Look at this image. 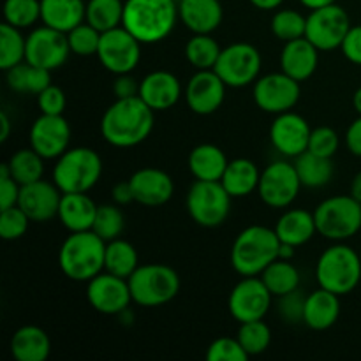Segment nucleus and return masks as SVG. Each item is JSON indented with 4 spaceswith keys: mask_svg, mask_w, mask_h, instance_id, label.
Returning a JSON list of instances; mask_svg holds the SVG:
<instances>
[{
    "mask_svg": "<svg viewBox=\"0 0 361 361\" xmlns=\"http://www.w3.org/2000/svg\"><path fill=\"white\" fill-rule=\"evenodd\" d=\"M155 126V111L140 97L116 99L104 111L101 134L111 147L130 148L143 143Z\"/></svg>",
    "mask_w": 361,
    "mask_h": 361,
    "instance_id": "nucleus-1",
    "label": "nucleus"
},
{
    "mask_svg": "<svg viewBox=\"0 0 361 361\" xmlns=\"http://www.w3.org/2000/svg\"><path fill=\"white\" fill-rule=\"evenodd\" d=\"M178 16L176 0H126L122 27L141 44L164 41L175 30Z\"/></svg>",
    "mask_w": 361,
    "mask_h": 361,
    "instance_id": "nucleus-2",
    "label": "nucleus"
},
{
    "mask_svg": "<svg viewBox=\"0 0 361 361\" xmlns=\"http://www.w3.org/2000/svg\"><path fill=\"white\" fill-rule=\"evenodd\" d=\"M106 243L97 233H71L59 250V267L67 279L74 282H88L104 271Z\"/></svg>",
    "mask_w": 361,
    "mask_h": 361,
    "instance_id": "nucleus-3",
    "label": "nucleus"
},
{
    "mask_svg": "<svg viewBox=\"0 0 361 361\" xmlns=\"http://www.w3.org/2000/svg\"><path fill=\"white\" fill-rule=\"evenodd\" d=\"M279 240L275 229L267 226H249L235 238L231 247V264L242 277H259L275 259H279Z\"/></svg>",
    "mask_w": 361,
    "mask_h": 361,
    "instance_id": "nucleus-4",
    "label": "nucleus"
},
{
    "mask_svg": "<svg viewBox=\"0 0 361 361\" xmlns=\"http://www.w3.org/2000/svg\"><path fill=\"white\" fill-rule=\"evenodd\" d=\"M316 279L319 288L338 296L355 291L361 281V257L344 243L328 247L316 264Z\"/></svg>",
    "mask_w": 361,
    "mask_h": 361,
    "instance_id": "nucleus-5",
    "label": "nucleus"
},
{
    "mask_svg": "<svg viewBox=\"0 0 361 361\" xmlns=\"http://www.w3.org/2000/svg\"><path fill=\"white\" fill-rule=\"evenodd\" d=\"M102 159L88 147L69 148L53 168V182L62 192H88L101 180Z\"/></svg>",
    "mask_w": 361,
    "mask_h": 361,
    "instance_id": "nucleus-6",
    "label": "nucleus"
},
{
    "mask_svg": "<svg viewBox=\"0 0 361 361\" xmlns=\"http://www.w3.org/2000/svg\"><path fill=\"white\" fill-rule=\"evenodd\" d=\"M127 281L133 302L147 309L166 305L180 291L178 274L168 264H140Z\"/></svg>",
    "mask_w": 361,
    "mask_h": 361,
    "instance_id": "nucleus-7",
    "label": "nucleus"
},
{
    "mask_svg": "<svg viewBox=\"0 0 361 361\" xmlns=\"http://www.w3.org/2000/svg\"><path fill=\"white\" fill-rule=\"evenodd\" d=\"M317 233L331 242H344L361 229V203L349 196H334L321 201L314 210Z\"/></svg>",
    "mask_w": 361,
    "mask_h": 361,
    "instance_id": "nucleus-8",
    "label": "nucleus"
},
{
    "mask_svg": "<svg viewBox=\"0 0 361 361\" xmlns=\"http://www.w3.org/2000/svg\"><path fill=\"white\" fill-rule=\"evenodd\" d=\"M231 200L221 182L196 180L187 192V212L201 228H219L228 221Z\"/></svg>",
    "mask_w": 361,
    "mask_h": 361,
    "instance_id": "nucleus-9",
    "label": "nucleus"
},
{
    "mask_svg": "<svg viewBox=\"0 0 361 361\" xmlns=\"http://www.w3.org/2000/svg\"><path fill=\"white\" fill-rule=\"evenodd\" d=\"M261 66L263 60L256 46L249 42H233L222 48L214 71L228 87L243 88L256 83Z\"/></svg>",
    "mask_w": 361,
    "mask_h": 361,
    "instance_id": "nucleus-10",
    "label": "nucleus"
},
{
    "mask_svg": "<svg viewBox=\"0 0 361 361\" xmlns=\"http://www.w3.org/2000/svg\"><path fill=\"white\" fill-rule=\"evenodd\" d=\"M302 187L295 162L275 161L261 171L257 194L267 207L288 208L295 203Z\"/></svg>",
    "mask_w": 361,
    "mask_h": 361,
    "instance_id": "nucleus-11",
    "label": "nucleus"
},
{
    "mask_svg": "<svg viewBox=\"0 0 361 361\" xmlns=\"http://www.w3.org/2000/svg\"><path fill=\"white\" fill-rule=\"evenodd\" d=\"M351 20L338 4L310 11L307 16L305 37L319 51H331L342 46V41L351 28Z\"/></svg>",
    "mask_w": 361,
    "mask_h": 361,
    "instance_id": "nucleus-12",
    "label": "nucleus"
},
{
    "mask_svg": "<svg viewBox=\"0 0 361 361\" xmlns=\"http://www.w3.org/2000/svg\"><path fill=\"white\" fill-rule=\"evenodd\" d=\"M97 56L102 67L115 76L129 74L141 60V42L127 28L116 27L102 32Z\"/></svg>",
    "mask_w": 361,
    "mask_h": 361,
    "instance_id": "nucleus-13",
    "label": "nucleus"
},
{
    "mask_svg": "<svg viewBox=\"0 0 361 361\" xmlns=\"http://www.w3.org/2000/svg\"><path fill=\"white\" fill-rule=\"evenodd\" d=\"M300 81L286 73H270L257 78L254 83V102L264 113L281 115L291 111L300 101Z\"/></svg>",
    "mask_w": 361,
    "mask_h": 361,
    "instance_id": "nucleus-14",
    "label": "nucleus"
},
{
    "mask_svg": "<svg viewBox=\"0 0 361 361\" xmlns=\"http://www.w3.org/2000/svg\"><path fill=\"white\" fill-rule=\"evenodd\" d=\"M69 39L66 32L48 27L34 28L27 37V53L25 60L32 66L42 67L46 71H55L67 62L71 55Z\"/></svg>",
    "mask_w": 361,
    "mask_h": 361,
    "instance_id": "nucleus-15",
    "label": "nucleus"
},
{
    "mask_svg": "<svg viewBox=\"0 0 361 361\" xmlns=\"http://www.w3.org/2000/svg\"><path fill=\"white\" fill-rule=\"evenodd\" d=\"M274 295L261 277H243L229 293L228 309L238 323L264 319L271 307Z\"/></svg>",
    "mask_w": 361,
    "mask_h": 361,
    "instance_id": "nucleus-16",
    "label": "nucleus"
},
{
    "mask_svg": "<svg viewBox=\"0 0 361 361\" xmlns=\"http://www.w3.org/2000/svg\"><path fill=\"white\" fill-rule=\"evenodd\" d=\"M87 300L92 309L106 316H118L133 303L129 281L109 271H101L87 282Z\"/></svg>",
    "mask_w": 361,
    "mask_h": 361,
    "instance_id": "nucleus-17",
    "label": "nucleus"
},
{
    "mask_svg": "<svg viewBox=\"0 0 361 361\" xmlns=\"http://www.w3.org/2000/svg\"><path fill=\"white\" fill-rule=\"evenodd\" d=\"M310 133L312 129L309 122L291 109V111L275 115V120L270 126V141L279 154L296 159L303 152L309 150Z\"/></svg>",
    "mask_w": 361,
    "mask_h": 361,
    "instance_id": "nucleus-18",
    "label": "nucleus"
},
{
    "mask_svg": "<svg viewBox=\"0 0 361 361\" xmlns=\"http://www.w3.org/2000/svg\"><path fill=\"white\" fill-rule=\"evenodd\" d=\"M30 147L46 161L59 159L63 152L69 150L71 126L63 115H42L32 123Z\"/></svg>",
    "mask_w": 361,
    "mask_h": 361,
    "instance_id": "nucleus-19",
    "label": "nucleus"
},
{
    "mask_svg": "<svg viewBox=\"0 0 361 361\" xmlns=\"http://www.w3.org/2000/svg\"><path fill=\"white\" fill-rule=\"evenodd\" d=\"M228 85L214 69L196 71L185 87V102L196 115H212L222 106Z\"/></svg>",
    "mask_w": 361,
    "mask_h": 361,
    "instance_id": "nucleus-20",
    "label": "nucleus"
},
{
    "mask_svg": "<svg viewBox=\"0 0 361 361\" xmlns=\"http://www.w3.org/2000/svg\"><path fill=\"white\" fill-rule=\"evenodd\" d=\"M62 194L55 182H46L41 178L37 182L21 185L18 207L28 215L32 222H48L59 217Z\"/></svg>",
    "mask_w": 361,
    "mask_h": 361,
    "instance_id": "nucleus-21",
    "label": "nucleus"
},
{
    "mask_svg": "<svg viewBox=\"0 0 361 361\" xmlns=\"http://www.w3.org/2000/svg\"><path fill=\"white\" fill-rule=\"evenodd\" d=\"M134 203L157 208L168 203L175 194V183L166 171L157 168H141L129 178Z\"/></svg>",
    "mask_w": 361,
    "mask_h": 361,
    "instance_id": "nucleus-22",
    "label": "nucleus"
},
{
    "mask_svg": "<svg viewBox=\"0 0 361 361\" xmlns=\"http://www.w3.org/2000/svg\"><path fill=\"white\" fill-rule=\"evenodd\" d=\"M140 97L157 111L171 109L182 97V83L169 71L148 73L140 83Z\"/></svg>",
    "mask_w": 361,
    "mask_h": 361,
    "instance_id": "nucleus-23",
    "label": "nucleus"
},
{
    "mask_svg": "<svg viewBox=\"0 0 361 361\" xmlns=\"http://www.w3.org/2000/svg\"><path fill=\"white\" fill-rule=\"evenodd\" d=\"M319 66V49L307 37L286 42L281 53V71L296 81H307Z\"/></svg>",
    "mask_w": 361,
    "mask_h": 361,
    "instance_id": "nucleus-24",
    "label": "nucleus"
},
{
    "mask_svg": "<svg viewBox=\"0 0 361 361\" xmlns=\"http://www.w3.org/2000/svg\"><path fill=\"white\" fill-rule=\"evenodd\" d=\"M178 16L192 34H212L221 27L224 9L221 0H178Z\"/></svg>",
    "mask_w": 361,
    "mask_h": 361,
    "instance_id": "nucleus-25",
    "label": "nucleus"
},
{
    "mask_svg": "<svg viewBox=\"0 0 361 361\" xmlns=\"http://www.w3.org/2000/svg\"><path fill=\"white\" fill-rule=\"evenodd\" d=\"M97 204L87 192H63L59 208V221L69 233L92 229Z\"/></svg>",
    "mask_w": 361,
    "mask_h": 361,
    "instance_id": "nucleus-26",
    "label": "nucleus"
},
{
    "mask_svg": "<svg viewBox=\"0 0 361 361\" xmlns=\"http://www.w3.org/2000/svg\"><path fill=\"white\" fill-rule=\"evenodd\" d=\"M338 316H341V296L338 295L319 288L307 296L303 324L310 330H328L337 323Z\"/></svg>",
    "mask_w": 361,
    "mask_h": 361,
    "instance_id": "nucleus-27",
    "label": "nucleus"
},
{
    "mask_svg": "<svg viewBox=\"0 0 361 361\" xmlns=\"http://www.w3.org/2000/svg\"><path fill=\"white\" fill-rule=\"evenodd\" d=\"M274 229L282 243H289L295 247L305 245L317 233L314 212L310 214L309 210H303V208H291L281 215Z\"/></svg>",
    "mask_w": 361,
    "mask_h": 361,
    "instance_id": "nucleus-28",
    "label": "nucleus"
},
{
    "mask_svg": "<svg viewBox=\"0 0 361 361\" xmlns=\"http://www.w3.org/2000/svg\"><path fill=\"white\" fill-rule=\"evenodd\" d=\"M9 348L16 361H46L51 351V341L42 328L27 324L14 331Z\"/></svg>",
    "mask_w": 361,
    "mask_h": 361,
    "instance_id": "nucleus-29",
    "label": "nucleus"
},
{
    "mask_svg": "<svg viewBox=\"0 0 361 361\" xmlns=\"http://www.w3.org/2000/svg\"><path fill=\"white\" fill-rule=\"evenodd\" d=\"M87 16L85 0H41V21L60 32H71Z\"/></svg>",
    "mask_w": 361,
    "mask_h": 361,
    "instance_id": "nucleus-30",
    "label": "nucleus"
},
{
    "mask_svg": "<svg viewBox=\"0 0 361 361\" xmlns=\"http://www.w3.org/2000/svg\"><path fill=\"white\" fill-rule=\"evenodd\" d=\"M228 164L229 159L226 157L224 150L219 148L217 145H197L189 154V169L196 180L221 182Z\"/></svg>",
    "mask_w": 361,
    "mask_h": 361,
    "instance_id": "nucleus-31",
    "label": "nucleus"
},
{
    "mask_svg": "<svg viewBox=\"0 0 361 361\" xmlns=\"http://www.w3.org/2000/svg\"><path fill=\"white\" fill-rule=\"evenodd\" d=\"M259 178V168L250 159H233L222 175L221 183L231 197H247L257 190Z\"/></svg>",
    "mask_w": 361,
    "mask_h": 361,
    "instance_id": "nucleus-32",
    "label": "nucleus"
},
{
    "mask_svg": "<svg viewBox=\"0 0 361 361\" xmlns=\"http://www.w3.org/2000/svg\"><path fill=\"white\" fill-rule=\"evenodd\" d=\"M6 81L11 90L20 94H41L51 85V71L32 66L27 60L6 71Z\"/></svg>",
    "mask_w": 361,
    "mask_h": 361,
    "instance_id": "nucleus-33",
    "label": "nucleus"
},
{
    "mask_svg": "<svg viewBox=\"0 0 361 361\" xmlns=\"http://www.w3.org/2000/svg\"><path fill=\"white\" fill-rule=\"evenodd\" d=\"M295 168L298 171L300 182L309 189H319L330 183L334 176V162L330 157H321L312 152H303L295 159Z\"/></svg>",
    "mask_w": 361,
    "mask_h": 361,
    "instance_id": "nucleus-34",
    "label": "nucleus"
},
{
    "mask_svg": "<svg viewBox=\"0 0 361 361\" xmlns=\"http://www.w3.org/2000/svg\"><path fill=\"white\" fill-rule=\"evenodd\" d=\"M140 267V257L133 243L127 240L116 238L106 243L104 270L116 277L129 279Z\"/></svg>",
    "mask_w": 361,
    "mask_h": 361,
    "instance_id": "nucleus-35",
    "label": "nucleus"
},
{
    "mask_svg": "<svg viewBox=\"0 0 361 361\" xmlns=\"http://www.w3.org/2000/svg\"><path fill=\"white\" fill-rule=\"evenodd\" d=\"M259 277L263 279L264 286L270 289V293L275 298L288 295V293L300 288V271L289 259H281L279 257Z\"/></svg>",
    "mask_w": 361,
    "mask_h": 361,
    "instance_id": "nucleus-36",
    "label": "nucleus"
},
{
    "mask_svg": "<svg viewBox=\"0 0 361 361\" xmlns=\"http://www.w3.org/2000/svg\"><path fill=\"white\" fill-rule=\"evenodd\" d=\"M44 157L37 154L34 148H21L16 154L11 155L7 161L9 164L11 176L16 180L20 185H27V183L37 182L44 175Z\"/></svg>",
    "mask_w": 361,
    "mask_h": 361,
    "instance_id": "nucleus-37",
    "label": "nucleus"
},
{
    "mask_svg": "<svg viewBox=\"0 0 361 361\" xmlns=\"http://www.w3.org/2000/svg\"><path fill=\"white\" fill-rule=\"evenodd\" d=\"M222 48L212 34H194L185 44V59L196 71L214 69Z\"/></svg>",
    "mask_w": 361,
    "mask_h": 361,
    "instance_id": "nucleus-38",
    "label": "nucleus"
},
{
    "mask_svg": "<svg viewBox=\"0 0 361 361\" xmlns=\"http://www.w3.org/2000/svg\"><path fill=\"white\" fill-rule=\"evenodd\" d=\"M123 0H88L85 21L99 32H108L122 27Z\"/></svg>",
    "mask_w": 361,
    "mask_h": 361,
    "instance_id": "nucleus-39",
    "label": "nucleus"
},
{
    "mask_svg": "<svg viewBox=\"0 0 361 361\" xmlns=\"http://www.w3.org/2000/svg\"><path fill=\"white\" fill-rule=\"evenodd\" d=\"M27 53V37H23L20 28L4 21L0 25V69L9 71L11 67L25 62Z\"/></svg>",
    "mask_w": 361,
    "mask_h": 361,
    "instance_id": "nucleus-40",
    "label": "nucleus"
},
{
    "mask_svg": "<svg viewBox=\"0 0 361 361\" xmlns=\"http://www.w3.org/2000/svg\"><path fill=\"white\" fill-rule=\"evenodd\" d=\"M236 338L249 356L263 355L271 344V330L263 319L240 323Z\"/></svg>",
    "mask_w": 361,
    "mask_h": 361,
    "instance_id": "nucleus-41",
    "label": "nucleus"
},
{
    "mask_svg": "<svg viewBox=\"0 0 361 361\" xmlns=\"http://www.w3.org/2000/svg\"><path fill=\"white\" fill-rule=\"evenodd\" d=\"M271 34L282 42L305 37L307 18L295 9H279L271 18Z\"/></svg>",
    "mask_w": 361,
    "mask_h": 361,
    "instance_id": "nucleus-42",
    "label": "nucleus"
},
{
    "mask_svg": "<svg viewBox=\"0 0 361 361\" xmlns=\"http://www.w3.org/2000/svg\"><path fill=\"white\" fill-rule=\"evenodd\" d=\"M123 229H126V217L120 210V204H99L92 231L97 233L104 242H111L122 236Z\"/></svg>",
    "mask_w": 361,
    "mask_h": 361,
    "instance_id": "nucleus-43",
    "label": "nucleus"
},
{
    "mask_svg": "<svg viewBox=\"0 0 361 361\" xmlns=\"http://www.w3.org/2000/svg\"><path fill=\"white\" fill-rule=\"evenodd\" d=\"M4 20L16 28H28L41 20V0H6Z\"/></svg>",
    "mask_w": 361,
    "mask_h": 361,
    "instance_id": "nucleus-44",
    "label": "nucleus"
},
{
    "mask_svg": "<svg viewBox=\"0 0 361 361\" xmlns=\"http://www.w3.org/2000/svg\"><path fill=\"white\" fill-rule=\"evenodd\" d=\"M101 35L102 32H99L90 23L83 21V23L74 27L71 32H67L71 51L78 56L97 55L99 44H101Z\"/></svg>",
    "mask_w": 361,
    "mask_h": 361,
    "instance_id": "nucleus-45",
    "label": "nucleus"
},
{
    "mask_svg": "<svg viewBox=\"0 0 361 361\" xmlns=\"http://www.w3.org/2000/svg\"><path fill=\"white\" fill-rule=\"evenodd\" d=\"M30 222L28 215L18 204L0 210V238L7 242L21 238L27 233Z\"/></svg>",
    "mask_w": 361,
    "mask_h": 361,
    "instance_id": "nucleus-46",
    "label": "nucleus"
},
{
    "mask_svg": "<svg viewBox=\"0 0 361 361\" xmlns=\"http://www.w3.org/2000/svg\"><path fill=\"white\" fill-rule=\"evenodd\" d=\"M250 356L236 337L215 338L207 349L208 361H247Z\"/></svg>",
    "mask_w": 361,
    "mask_h": 361,
    "instance_id": "nucleus-47",
    "label": "nucleus"
},
{
    "mask_svg": "<svg viewBox=\"0 0 361 361\" xmlns=\"http://www.w3.org/2000/svg\"><path fill=\"white\" fill-rule=\"evenodd\" d=\"M338 134L335 133V129L328 126H321L312 129L310 133V141H309V152L312 154L321 155V157H334L338 150Z\"/></svg>",
    "mask_w": 361,
    "mask_h": 361,
    "instance_id": "nucleus-48",
    "label": "nucleus"
},
{
    "mask_svg": "<svg viewBox=\"0 0 361 361\" xmlns=\"http://www.w3.org/2000/svg\"><path fill=\"white\" fill-rule=\"evenodd\" d=\"M307 296L300 289L288 293V295L279 296L277 310L282 319L289 324L303 323V312H305Z\"/></svg>",
    "mask_w": 361,
    "mask_h": 361,
    "instance_id": "nucleus-49",
    "label": "nucleus"
},
{
    "mask_svg": "<svg viewBox=\"0 0 361 361\" xmlns=\"http://www.w3.org/2000/svg\"><path fill=\"white\" fill-rule=\"evenodd\" d=\"M67 99L60 87L49 85L41 94H37V106L42 115H63Z\"/></svg>",
    "mask_w": 361,
    "mask_h": 361,
    "instance_id": "nucleus-50",
    "label": "nucleus"
},
{
    "mask_svg": "<svg viewBox=\"0 0 361 361\" xmlns=\"http://www.w3.org/2000/svg\"><path fill=\"white\" fill-rule=\"evenodd\" d=\"M341 49L349 62L361 66V25H355V27L349 28L348 35L342 41Z\"/></svg>",
    "mask_w": 361,
    "mask_h": 361,
    "instance_id": "nucleus-51",
    "label": "nucleus"
},
{
    "mask_svg": "<svg viewBox=\"0 0 361 361\" xmlns=\"http://www.w3.org/2000/svg\"><path fill=\"white\" fill-rule=\"evenodd\" d=\"M21 185L13 176H0V210L18 204Z\"/></svg>",
    "mask_w": 361,
    "mask_h": 361,
    "instance_id": "nucleus-52",
    "label": "nucleus"
},
{
    "mask_svg": "<svg viewBox=\"0 0 361 361\" xmlns=\"http://www.w3.org/2000/svg\"><path fill=\"white\" fill-rule=\"evenodd\" d=\"M113 92H115L116 99L136 97V95H140V83L130 76V73L118 74L115 83H113Z\"/></svg>",
    "mask_w": 361,
    "mask_h": 361,
    "instance_id": "nucleus-53",
    "label": "nucleus"
},
{
    "mask_svg": "<svg viewBox=\"0 0 361 361\" xmlns=\"http://www.w3.org/2000/svg\"><path fill=\"white\" fill-rule=\"evenodd\" d=\"M345 147L353 155L361 157V116H358L345 130Z\"/></svg>",
    "mask_w": 361,
    "mask_h": 361,
    "instance_id": "nucleus-54",
    "label": "nucleus"
},
{
    "mask_svg": "<svg viewBox=\"0 0 361 361\" xmlns=\"http://www.w3.org/2000/svg\"><path fill=\"white\" fill-rule=\"evenodd\" d=\"M111 197L116 204H120V207H123V204L127 203H134L133 187H130L129 180H127V182L116 183L111 190Z\"/></svg>",
    "mask_w": 361,
    "mask_h": 361,
    "instance_id": "nucleus-55",
    "label": "nucleus"
},
{
    "mask_svg": "<svg viewBox=\"0 0 361 361\" xmlns=\"http://www.w3.org/2000/svg\"><path fill=\"white\" fill-rule=\"evenodd\" d=\"M249 2L259 11H274V9H279L284 0H249Z\"/></svg>",
    "mask_w": 361,
    "mask_h": 361,
    "instance_id": "nucleus-56",
    "label": "nucleus"
},
{
    "mask_svg": "<svg viewBox=\"0 0 361 361\" xmlns=\"http://www.w3.org/2000/svg\"><path fill=\"white\" fill-rule=\"evenodd\" d=\"M11 134V120L9 116H7L6 111L0 113V141H7V137H9Z\"/></svg>",
    "mask_w": 361,
    "mask_h": 361,
    "instance_id": "nucleus-57",
    "label": "nucleus"
},
{
    "mask_svg": "<svg viewBox=\"0 0 361 361\" xmlns=\"http://www.w3.org/2000/svg\"><path fill=\"white\" fill-rule=\"evenodd\" d=\"M302 6H305L307 9L314 11V9H319V7H326L331 6V4H337V0H300Z\"/></svg>",
    "mask_w": 361,
    "mask_h": 361,
    "instance_id": "nucleus-58",
    "label": "nucleus"
},
{
    "mask_svg": "<svg viewBox=\"0 0 361 361\" xmlns=\"http://www.w3.org/2000/svg\"><path fill=\"white\" fill-rule=\"evenodd\" d=\"M296 249H298V247L289 245V243H282L281 242V249H279V257H281V259H289V261H291L293 257H295Z\"/></svg>",
    "mask_w": 361,
    "mask_h": 361,
    "instance_id": "nucleus-59",
    "label": "nucleus"
},
{
    "mask_svg": "<svg viewBox=\"0 0 361 361\" xmlns=\"http://www.w3.org/2000/svg\"><path fill=\"white\" fill-rule=\"evenodd\" d=\"M351 196L355 197V200H358L361 203V171L356 173V176L353 178L351 182Z\"/></svg>",
    "mask_w": 361,
    "mask_h": 361,
    "instance_id": "nucleus-60",
    "label": "nucleus"
},
{
    "mask_svg": "<svg viewBox=\"0 0 361 361\" xmlns=\"http://www.w3.org/2000/svg\"><path fill=\"white\" fill-rule=\"evenodd\" d=\"M353 106H355L356 113L361 116V87L355 92V95H353Z\"/></svg>",
    "mask_w": 361,
    "mask_h": 361,
    "instance_id": "nucleus-61",
    "label": "nucleus"
},
{
    "mask_svg": "<svg viewBox=\"0 0 361 361\" xmlns=\"http://www.w3.org/2000/svg\"><path fill=\"white\" fill-rule=\"evenodd\" d=\"M360 257H361V249H360Z\"/></svg>",
    "mask_w": 361,
    "mask_h": 361,
    "instance_id": "nucleus-62",
    "label": "nucleus"
}]
</instances>
